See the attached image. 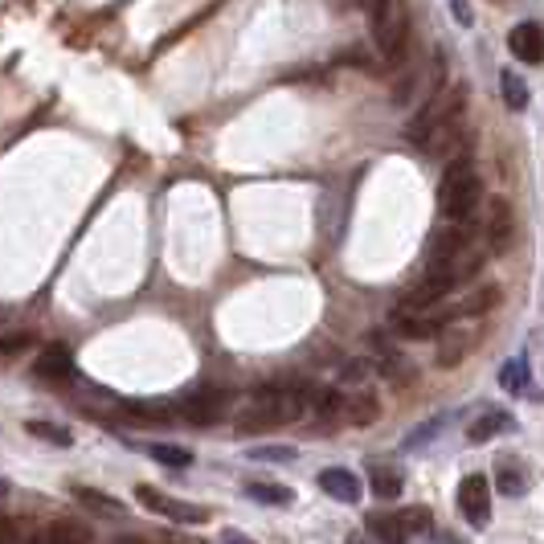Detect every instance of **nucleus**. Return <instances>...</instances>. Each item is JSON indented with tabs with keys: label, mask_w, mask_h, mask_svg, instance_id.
<instances>
[{
	"label": "nucleus",
	"mask_w": 544,
	"mask_h": 544,
	"mask_svg": "<svg viewBox=\"0 0 544 544\" xmlns=\"http://www.w3.org/2000/svg\"><path fill=\"white\" fill-rule=\"evenodd\" d=\"M45 544H95V532L82 520H54L45 528Z\"/></svg>",
	"instance_id": "dca6fc26"
},
{
	"label": "nucleus",
	"mask_w": 544,
	"mask_h": 544,
	"mask_svg": "<svg viewBox=\"0 0 544 544\" xmlns=\"http://www.w3.org/2000/svg\"><path fill=\"white\" fill-rule=\"evenodd\" d=\"M74 500L82 504V508H90V512H99V516H111V520H119L123 516V504L115 500V495H107V491H99V487H74Z\"/></svg>",
	"instance_id": "2eb2a0df"
},
{
	"label": "nucleus",
	"mask_w": 544,
	"mask_h": 544,
	"mask_svg": "<svg viewBox=\"0 0 544 544\" xmlns=\"http://www.w3.org/2000/svg\"><path fill=\"white\" fill-rule=\"evenodd\" d=\"M33 344V336L29 332H13V336H0V356H17V352H25Z\"/></svg>",
	"instance_id": "c756f323"
},
{
	"label": "nucleus",
	"mask_w": 544,
	"mask_h": 544,
	"mask_svg": "<svg viewBox=\"0 0 544 544\" xmlns=\"http://www.w3.org/2000/svg\"><path fill=\"white\" fill-rule=\"evenodd\" d=\"M148 455L156 459V463H164V467H176V471H185V467H193V455L185 446H168V442H152L148 446Z\"/></svg>",
	"instance_id": "4be33fe9"
},
{
	"label": "nucleus",
	"mask_w": 544,
	"mask_h": 544,
	"mask_svg": "<svg viewBox=\"0 0 544 544\" xmlns=\"http://www.w3.org/2000/svg\"><path fill=\"white\" fill-rule=\"evenodd\" d=\"M500 385H504L508 393H524V385H528V360H524V356L508 360V365L500 369Z\"/></svg>",
	"instance_id": "b1692460"
},
{
	"label": "nucleus",
	"mask_w": 544,
	"mask_h": 544,
	"mask_svg": "<svg viewBox=\"0 0 544 544\" xmlns=\"http://www.w3.org/2000/svg\"><path fill=\"white\" fill-rule=\"evenodd\" d=\"M483 242H487V254H508L512 242H516V213L504 197L487 201V221H483Z\"/></svg>",
	"instance_id": "39448f33"
},
{
	"label": "nucleus",
	"mask_w": 544,
	"mask_h": 544,
	"mask_svg": "<svg viewBox=\"0 0 544 544\" xmlns=\"http://www.w3.org/2000/svg\"><path fill=\"white\" fill-rule=\"evenodd\" d=\"M508 50H512L520 62H528V66L544 62V29H540L536 21L516 25V29L508 33Z\"/></svg>",
	"instance_id": "9b49d317"
},
{
	"label": "nucleus",
	"mask_w": 544,
	"mask_h": 544,
	"mask_svg": "<svg viewBox=\"0 0 544 544\" xmlns=\"http://www.w3.org/2000/svg\"><path fill=\"white\" fill-rule=\"evenodd\" d=\"M459 508H463L467 524H475V528H483L491 520V483H487V475H467L459 483Z\"/></svg>",
	"instance_id": "0eeeda50"
},
{
	"label": "nucleus",
	"mask_w": 544,
	"mask_h": 544,
	"mask_svg": "<svg viewBox=\"0 0 544 544\" xmlns=\"http://www.w3.org/2000/svg\"><path fill=\"white\" fill-rule=\"evenodd\" d=\"M373 37H377V50H381L389 62H401V58H405V41H410V13H405L401 0H393V9L373 25Z\"/></svg>",
	"instance_id": "20e7f679"
},
{
	"label": "nucleus",
	"mask_w": 544,
	"mask_h": 544,
	"mask_svg": "<svg viewBox=\"0 0 544 544\" xmlns=\"http://www.w3.org/2000/svg\"><path fill=\"white\" fill-rule=\"evenodd\" d=\"M389 324H393V332L405 336V340H434V336H442V328H446L442 315H434V311H422V315H418V311H401V307L393 311Z\"/></svg>",
	"instance_id": "9d476101"
},
{
	"label": "nucleus",
	"mask_w": 544,
	"mask_h": 544,
	"mask_svg": "<svg viewBox=\"0 0 544 544\" xmlns=\"http://www.w3.org/2000/svg\"><path fill=\"white\" fill-rule=\"evenodd\" d=\"M111 544H152V540H144V536H131V532H123V536H115Z\"/></svg>",
	"instance_id": "72a5a7b5"
},
{
	"label": "nucleus",
	"mask_w": 544,
	"mask_h": 544,
	"mask_svg": "<svg viewBox=\"0 0 544 544\" xmlns=\"http://www.w3.org/2000/svg\"><path fill=\"white\" fill-rule=\"evenodd\" d=\"M397 520H401V528L410 532V536H414V532H430V524H434L426 508H401V512H397Z\"/></svg>",
	"instance_id": "bb28decb"
},
{
	"label": "nucleus",
	"mask_w": 544,
	"mask_h": 544,
	"mask_svg": "<svg viewBox=\"0 0 544 544\" xmlns=\"http://www.w3.org/2000/svg\"><path fill=\"white\" fill-rule=\"evenodd\" d=\"M495 483H500L504 495H524V491H528V479H524L516 467H500V479H495Z\"/></svg>",
	"instance_id": "cd10ccee"
},
{
	"label": "nucleus",
	"mask_w": 544,
	"mask_h": 544,
	"mask_svg": "<svg viewBox=\"0 0 544 544\" xmlns=\"http://www.w3.org/2000/svg\"><path fill=\"white\" fill-rule=\"evenodd\" d=\"M365 528H369V536H373L377 544H405V540H410V532L401 528L397 512H373V516L365 520Z\"/></svg>",
	"instance_id": "4468645a"
},
{
	"label": "nucleus",
	"mask_w": 544,
	"mask_h": 544,
	"mask_svg": "<svg viewBox=\"0 0 544 544\" xmlns=\"http://www.w3.org/2000/svg\"><path fill=\"white\" fill-rule=\"evenodd\" d=\"M471 348V336L467 332H442V344H438V365L450 369V365H459V360L467 356Z\"/></svg>",
	"instance_id": "aec40b11"
},
{
	"label": "nucleus",
	"mask_w": 544,
	"mask_h": 544,
	"mask_svg": "<svg viewBox=\"0 0 544 544\" xmlns=\"http://www.w3.org/2000/svg\"><path fill=\"white\" fill-rule=\"evenodd\" d=\"M0 544H21V524H13L5 512H0Z\"/></svg>",
	"instance_id": "7c9ffc66"
},
{
	"label": "nucleus",
	"mask_w": 544,
	"mask_h": 544,
	"mask_svg": "<svg viewBox=\"0 0 544 544\" xmlns=\"http://www.w3.org/2000/svg\"><path fill=\"white\" fill-rule=\"evenodd\" d=\"M320 487L332 495V500H340V504H360V479H356V471H348V467H324L320 471Z\"/></svg>",
	"instance_id": "f8f14e48"
},
{
	"label": "nucleus",
	"mask_w": 544,
	"mask_h": 544,
	"mask_svg": "<svg viewBox=\"0 0 544 544\" xmlns=\"http://www.w3.org/2000/svg\"><path fill=\"white\" fill-rule=\"evenodd\" d=\"M500 90H504V103H508L512 111H524V107H528V82H524L520 74L500 70Z\"/></svg>",
	"instance_id": "412c9836"
},
{
	"label": "nucleus",
	"mask_w": 544,
	"mask_h": 544,
	"mask_svg": "<svg viewBox=\"0 0 544 544\" xmlns=\"http://www.w3.org/2000/svg\"><path fill=\"white\" fill-rule=\"evenodd\" d=\"M495 299H500V287H479V291H471L463 303H455V311H450L446 320H459V315H483V311L495 307Z\"/></svg>",
	"instance_id": "6ab92c4d"
},
{
	"label": "nucleus",
	"mask_w": 544,
	"mask_h": 544,
	"mask_svg": "<svg viewBox=\"0 0 544 544\" xmlns=\"http://www.w3.org/2000/svg\"><path fill=\"white\" fill-rule=\"evenodd\" d=\"M348 422H360V426H369V422H377V401L373 397H356V401H348V414H344Z\"/></svg>",
	"instance_id": "a878e982"
},
{
	"label": "nucleus",
	"mask_w": 544,
	"mask_h": 544,
	"mask_svg": "<svg viewBox=\"0 0 544 544\" xmlns=\"http://www.w3.org/2000/svg\"><path fill=\"white\" fill-rule=\"evenodd\" d=\"M307 410V401L299 389H262L250 397V405L238 418V430L242 434H262V430H275V426H287V422H299Z\"/></svg>",
	"instance_id": "f257e3e1"
},
{
	"label": "nucleus",
	"mask_w": 544,
	"mask_h": 544,
	"mask_svg": "<svg viewBox=\"0 0 544 544\" xmlns=\"http://www.w3.org/2000/svg\"><path fill=\"white\" fill-rule=\"evenodd\" d=\"M33 373H37L41 381H54V385H70V381L78 377L74 356H70L66 344H45V348L37 352V360H33Z\"/></svg>",
	"instance_id": "6e6552de"
},
{
	"label": "nucleus",
	"mask_w": 544,
	"mask_h": 544,
	"mask_svg": "<svg viewBox=\"0 0 544 544\" xmlns=\"http://www.w3.org/2000/svg\"><path fill=\"white\" fill-rule=\"evenodd\" d=\"M373 495H377V500H397V495H401V475L377 467L373 471Z\"/></svg>",
	"instance_id": "393cba45"
},
{
	"label": "nucleus",
	"mask_w": 544,
	"mask_h": 544,
	"mask_svg": "<svg viewBox=\"0 0 544 544\" xmlns=\"http://www.w3.org/2000/svg\"><path fill=\"white\" fill-rule=\"evenodd\" d=\"M225 544H250V536H242L238 528H225V536H221Z\"/></svg>",
	"instance_id": "473e14b6"
},
{
	"label": "nucleus",
	"mask_w": 544,
	"mask_h": 544,
	"mask_svg": "<svg viewBox=\"0 0 544 544\" xmlns=\"http://www.w3.org/2000/svg\"><path fill=\"white\" fill-rule=\"evenodd\" d=\"M25 434L50 442V446H74V434L66 426H54V422H25Z\"/></svg>",
	"instance_id": "5701e85b"
},
{
	"label": "nucleus",
	"mask_w": 544,
	"mask_h": 544,
	"mask_svg": "<svg viewBox=\"0 0 544 544\" xmlns=\"http://www.w3.org/2000/svg\"><path fill=\"white\" fill-rule=\"evenodd\" d=\"M479 205H483V176H479V168L471 160H455V164L446 168L442 185H438V209H442V217L463 225Z\"/></svg>",
	"instance_id": "f03ea898"
},
{
	"label": "nucleus",
	"mask_w": 544,
	"mask_h": 544,
	"mask_svg": "<svg viewBox=\"0 0 544 544\" xmlns=\"http://www.w3.org/2000/svg\"><path fill=\"white\" fill-rule=\"evenodd\" d=\"M246 495H250V500H258V504H270V508H287V504L295 500V491H291V487H279V483H262V479L246 483Z\"/></svg>",
	"instance_id": "a211bd4d"
},
{
	"label": "nucleus",
	"mask_w": 544,
	"mask_h": 544,
	"mask_svg": "<svg viewBox=\"0 0 544 544\" xmlns=\"http://www.w3.org/2000/svg\"><path fill=\"white\" fill-rule=\"evenodd\" d=\"M135 500H140L144 508H152L156 516H168V520H176V524H205V520H209V512H205V508L180 504V500H172V495H164L160 487H148V483H140V487H135Z\"/></svg>",
	"instance_id": "423d86ee"
},
{
	"label": "nucleus",
	"mask_w": 544,
	"mask_h": 544,
	"mask_svg": "<svg viewBox=\"0 0 544 544\" xmlns=\"http://www.w3.org/2000/svg\"><path fill=\"white\" fill-rule=\"evenodd\" d=\"M450 9H455L459 25H471V21H475V17H471V9H467V0H450Z\"/></svg>",
	"instance_id": "2f4dec72"
},
{
	"label": "nucleus",
	"mask_w": 544,
	"mask_h": 544,
	"mask_svg": "<svg viewBox=\"0 0 544 544\" xmlns=\"http://www.w3.org/2000/svg\"><path fill=\"white\" fill-rule=\"evenodd\" d=\"M250 459H270V463H291V459H295V450H291V446H254V450H250Z\"/></svg>",
	"instance_id": "c85d7f7f"
},
{
	"label": "nucleus",
	"mask_w": 544,
	"mask_h": 544,
	"mask_svg": "<svg viewBox=\"0 0 544 544\" xmlns=\"http://www.w3.org/2000/svg\"><path fill=\"white\" fill-rule=\"evenodd\" d=\"M225 405H230V397H225L221 389H205V393H193L185 405H180V418L193 422V426H213L217 418H225Z\"/></svg>",
	"instance_id": "1a4fd4ad"
},
{
	"label": "nucleus",
	"mask_w": 544,
	"mask_h": 544,
	"mask_svg": "<svg viewBox=\"0 0 544 544\" xmlns=\"http://www.w3.org/2000/svg\"><path fill=\"white\" fill-rule=\"evenodd\" d=\"M459 123L463 119H450V123H442V127H434L430 135H426V140L418 144L426 156H446L450 148H455V140H459Z\"/></svg>",
	"instance_id": "f3484780"
},
{
	"label": "nucleus",
	"mask_w": 544,
	"mask_h": 544,
	"mask_svg": "<svg viewBox=\"0 0 544 544\" xmlns=\"http://www.w3.org/2000/svg\"><path fill=\"white\" fill-rule=\"evenodd\" d=\"M504 430H512V414H504V410H487V414H479V418L471 422L467 442L483 446V442H491L495 434H504Z\"/></svg>",
	"instance_id": "ddd939ff"
},
{
	"label": "nucleus",
	"mask_w": 544,
	"mask_h": 544,
	"mask_svg": "<svg viewBox=\"0 0 544 544\" xmlns=\"http://www.w3.org/2000/svg\"><path fill=\"white\" fill-rule=\"evenodd\" d=\"M0 495H9V483H5V479H0Z\"/></svg>",
	"instance_id": "f704fd0d"
},
{
	"label": "nucleus",
	"mask_w": 544,
	"mask_h": 544,
	"mask_svg": "<svg viewBox=\"0 0 544 544\" xmlns=\"http://www.w3.org/2000/svg\"><path fill=\"white\" fill-rule=\"evenodd\" d=\"M463 107H467V86H446L438 90V95L410 119V127H405V135H410V144H422L426 135L450 119H463Z\"/></svg>",
	"instance_id": "7ed1b4c3"
}]
</instances>
